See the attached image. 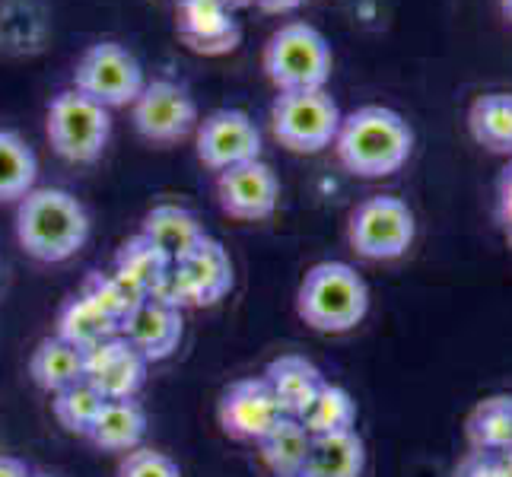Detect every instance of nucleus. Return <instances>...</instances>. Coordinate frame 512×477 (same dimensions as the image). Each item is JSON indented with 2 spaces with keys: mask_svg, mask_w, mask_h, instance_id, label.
I'll list each match as a JSON object with an SVG mask.
<instances>
[{
  "mask_svg": "<svg viewBox=\"0 0 512 477\" xmlns=\"http://www.w3.org/2000/svg\"><path fill=\"white\" fill-rule=\"evenodd\" d=\"M58 338L80 347L83 353L99 347L102 341H109L118 334V322H112L109 315L99 312L93 303H86V299L77 293L70 296L67 303L58 309Z\"/></svg>",
  "mask_w": 512,
  "mask_h": 477,
  "instance_id": "393cba45",
  "label": "nucleus"
},
{
  "mask_svg": "<svg viewBox=\"0 0 512 477\" xmlns=\"http://www.w3.org/2000/svg\"><path fill=\"white\" fill-rule=\"evenodd\" d=\"M198 159L214 172L233 169L249 159H261V131L239 109H217L198 125Z\"/></svg>",
  "mask_w": 512,
  "mask_h": 477,
  "instance_id": "f8f14e48",
  "label": "nucleus"
},
{
  "mask_svg": "<svg viewBox=\"0 0 512 477\" xmlns=\"http://www.w3.org/2000/svg\"><path fill=\"white\" fill-rule=\"evenodd\" d=\"M334 153L350 175L360 179H385L395 175L414 153V131L395 109L385 105H360L341 118Z\"/></svg>",
  "mask_w": 512,
  "mask_h": 477,
  "instance_id": "f257e3e1",
  "label": "nucleus"
},
{
  "mask_svg": "<svg viewBox=\"0 0 512 477\" xmlns=\"http://www.w3.org/2000/svg\"><path fill=\"white\" fill-rule=\"evenodd\" d=\"M217 417L226 436L239 439V443H261L287 414L274 398L271 385L261 376H249L226 388Z\"/></svg>",
  "mask_w": 512,
  "mask_h": 477,
  "instance_id": "9b49d317",
  "label": "nucleus"
},
{
  "mask_svg": "<svg viewBox=\"0 0 512 477\" xmlns=\"http://www.w3.org/2000/svg\"><path fill=\"white\" fill-rule=\"evenodd\" d=\"M29 465L16 455H0V477H29Z\"/></svg>",
  "mask_w": 512,
  "mask_h": 477,
  "instance_id": "72a5a7b5",
  "label": "nucleus"
},
{
  "mask_svg": "<svg viewBox=\"0 0 512 477\" xmlns=\"http://www.w3.org/2000/svg\"><path fill=\"white\" fill-rule=\"evenodd\" d=\"M366 443L357 430L312 436L309 455L296 477H363Z\"/></svg>",
  "mask_w": 512,
  "mask_h": 477,
  "instance_id": "6ab92c4d",
  "label": "nucleus"
},
{
  "mask_svg": "<svg viewBox=\"0 0 512 477\" xmlns=\"http://www.w3.org/2000/svg\"><path fill=\"white\" fill-rule=\"evenodd\" d=\"M465 439L474 452H503L512 443V395H487L465 417Z\"/></svg>",
  "mask_w": 512,
  "mask_h": 477,
  "instance_id": "b1692460",
  "label": "nucleus"
},
{
  "mask_svg": "<svg viewBox=\"0 0 512 477\" xmlns=\"http://www.w3.org/2000/svg\"><path fill=\"white\" fill-rule=\"evenodd\" d=\"M309 443H312V436L306 433L303 423H299L296 417H284L258 443V452H261L264 468H268L271 474L296 477L306 462V455H309Z\"/></svg>",
  "mask_w": 512,
  "mask_h": 477,
  "instance_id": "bb28decb",
  "label": "nucleus"
},
{
  "mask_svg": "<svg viewBox=\"0 0 512 477\" xmlns=\"http://www.w3.org/2000/svg\"><path fill=\"white\" fill-rule=\"evenodd\" d=\"M118 334L125 338L147 363L166 360L182 341V309L166 306L160 299L144 296L121 322Z\"/></svg>",
  "mask_w": 512,
  "mask_h": 477,
  "instance_id": "dca6fc26",
  "label": "nucleus"
},
{
  "mask_svg": "<svg viewBox=\"0 0 512 477\" xmlns=\"http://www.w3.org/2000/svg\"><path fill=\"white\" fill-rule=\"evenodd\" d=\"M417 220L414 210L395 194H376L353 207L347 223L350 249L366 261H395L404 258L414 245Z\"/></svg>",
  "mask_w": 512,
  "mask_h": 477,
  "instance_id": "0eeeda50",
  "label": "nucleus"
},
{
  "mask_svg": "<svg viewBox=\"0 0 512 477\" xmlns=\"http://www.w3.org/2000/svg\"><path fill=\"white\" fill-rule=\"evenodd\" d=\"M134 128L150 144H179L198 128V105L188 96L185 86L172 80L144 83L134 99Z\"/></svg>",
  "mask_w": 512,
  "mask_h": 477,
  "instance_id": "9d476101",
  "label": "nucleus"
},
{
  "mask_svg": "<svg viewBox=\"0 0 512 477\" xmlns=\"http://www.w3.org/2000/svg\"><path fill=\"white\" fill-rule=\"evenodd\" d=\"M39 159L32 147L16 134L0 128V201H23L35 188Z\"/></svg>",
  "mask_w": 512,
  "mask_h": 477,
  "instance_id": "cd10ccee",
  "label": "nucleus"
},
{
  "mask_svg": "<svg viewBox=\"0 0 512 477\" xmlns=\"http://www.w3.org/2000/svg\"><path fill=\"white\" fill-rule=\"evenodd\" d=\"M144 436H147V411L134 398L105 401L90 433H86V439L105 452H131L144 443Z\"/></svg>",
  "mask_w": 512,
  "mask_h": 477,
  "instance_id": "a211bd4d",
  "label": "nucleus"
},
{
  "mask_svg": "<svg viewBox=\"0 0 512 477\" xmlns=\"http://www.w3.org/2000/svg\"><path fill=\"white\" fill-rule=\"evenodd\" d=\"M74 90L112 112L121 105H134V99L144 90V70L125 45L96 42L77 61Z\"/></svg>",
  "mask_w": 512,
  "mask_h": 477,
  "instance_id": "1a4fd4ad",
  "label": "nucleus"
},
{
  "mask_svg": "<svg viewBox=\"0 0 512 477\" xmlns=\"http://www.w3.org/2000/svg\"><path fill=\"white\" fill-rule=\"evenodd\" d=\"M140 233L160 245V249L172 261H179L182 255H188L194 245H198L207 236L204 226L198 223V217H194L191 210L179 207V204H156L150 214L144 217Z\"/></svg>",
  "mask_w": 512,
  "mask_h": 477,
  "instance_id": "4be33fe9",
  "label": "nucleus"
},
{
  "mask_svg": "<svg viewBox=\"0 0 512 477\" xmlns=\"http://www.w3.org/2000/svg\"><path fill=\"white\" fill-rule=\"evenodd\" d=\"M83 363H86V353L80 347L61 341L58 334H51V338L39 341V347L32 350L29 376L35 385L45 388V392L58 395L61 388L83 379Z\"/></svg>",
  "mask_w": 512,
  "mask_h": 477,
  "instance_id": "5701e85b",
  "label": "nucleus"
},
{
  "mask_svg": "<svg viewBox=\"0 0 512 477\" xmlns=\"http://www.w3.org/2000/svg\"><path fill=\"white\" fill-rule=\"evenodd\" d=\"M80 296L86 299V303H93L99 312L109 315L112 322H118V328L128 318V312L140 303V299H144L137 290H131L115 271L112 274L90 271L83 280V287H80Z\"/></svg>",
  "mask_w": 512,
  "mask_h": 477,
  "instance_id": "c85d7f7f",
  "label": "nucleus"
},
{
  "mask_svg": "<svg viewBox=\"0 0 512 477\" xmlns=\"http://www.w3.org/2000/svg\"><path fill=\"white\" fill-rule=\"evenodd\" d=\"M341 109L325 90L280 93L271 105V131L280 147L293 153H319L334 144Z\"/></svg>",
  "mask_w": 512,
  "mask_h": 477,
  "instance_id": "6e6552de",
  "label": "nucleus"
},
{
  "mask_svg": "<svg viewBox=\"0 0 512 477\" xmlns=\"http://www.w3.org/2000/svg\"><path fill=\"white\" fill-rule=\"evenodd\" d=\"M255 4L261 10H268V13H290L296 10L299 4H306V0H255Z\"/></svg>",
  "mask_w": 512,
  "mask_h": 477,
  "instance_id": "f704fd0d",
  "label": "nucleus"
},
{
  "mask_svg": "<svg viewBox=\"0 0 512 477\" xmlns=\"http://www.w3.org/2000/svg\"><path fill=\"white\" fill-rule=\"evenodd\" d=\"M331 64L328 39L309 23L280 26L264 45V74L280 93L325 90Z\"/></svg>",
  "mask_w": 512,
  "mask_h": 477,
  "instance_id": "20e7f679",
  "label": "nucleus"
},
{
  "mask_svg": "<svg viewBox=\"0 0 512 477\" xmlns=\"http://www.w3.org/2000/svg\"><path fill=\"white\" fill-rule=\"evenodd\" d=\"M16 239L35 261H67L90 239V214L64 188H32L16 207Z\"/></svg>",
  "mask_w": 512,
  "mask_h": 477,
  "instance_id": "f03ea898",
  "label": "nucleus"
},
{
  "mask_svg": "<svg viewBox=\"0 0 512 477\" xmlns=\"http://www.w3.org/2000/svg\"><path fill=\"white\" fill-rule=\"evenodd\" d=\"M175 29L198 55H226L242 39V29L229 16L223 0H179L175 4Z\"/></svg>",
  "mask_w": 512,
  "mask_h": 477,
  "instance_id": "2eb2a0df",
  "label": "nucleus"
},
{
  "mask_svg": "<svg viewBox=\"0 0 512 477\" xmlns=\"http://www.w3.org/2000/svg\"><path fill=\"white\" fill-rule=\"evenodd\" d=\"M223 4H226L229 10H236V7H249V4H255V0H223Z\"/></svg>",
  "mask_w": 512,
  "mask_h": 477,
  "instance_id": "e433bc0d",
  "label": "nucleus"
},
{
  "mask_svg": "<svg viewBox=\"0 0 512 477\" xmlns=\"http://www.w3.org/2000/svg\"><path fill=\"white\" fill-rule=\"evenodd\" d=\"M500 10H503V16L512 23V0H500Z\"/></svg>",
  "mask_w": 512,
  "mask_h": 477,
  "instance_id": "4c0bfd02",
  "label": "nucleus"
},
{
  "mask_svg": "<svg viewBox=\"0 0 512 477\" xmlns=\"http://www.w3.org/2000/svg\"><path fill=\"white\" fill-rule=\"evenodd\" d=\"M29 477H55V474H45V471H32Z\"/></svg>",
  "mask_w": 512,
  "mask_h": 477,
  "instance_id": "58836bf2",
  "label": "nucleus"
},
{
  "mask_svg": "<svg viewBox=\"0 0 512 477\" xmlns=\"http://www.w3.org/2000/svg\"><path fill=\"white\" fill-rule=\"evenodd\" d=\"M45 131L55 150L67 163H96L109 147L112 137V115L105 105L93 102L77 90H64L51 99Z\"/></svg>",
  "mask_w": 512,
  "mask_h": 477,
  "instance_id": "39448f33",
  "label": "nucleus"
},
{
  "mask_svg": "<svg viewBox=\"0 0 512 477\" xmlns=\"http://www.w3.org/2000/svg\"><path fill=\"white\" fill-rule=\"evenodd\" d=\"M118 477H182V468H179L175 458H169L160 449L137 446V449L125 452V458H121Z\"/></svg>",
  "mask_w": 512,
  "mask_h": 477,
  "instance_id": "7c9ffc66",
  "label": "nucleus"
},
{
  "mask_svg": "<svg viewBox=\"0 0 512 477\" xmlns=\"http://www.w3.org/2000/svg\"><path fill=\"white\" fill-rule=\"evenodd\" d=\"M105 404V398L96 392V388L80 379L74 385L61 388V392L55 395V401H51V411H55L58 423L67 430V433H77V436H86L93 427V420L99 414V408Z\"/></svg>",
  "mask_w": 512,
  "mask_h": 477,
  "instance_id": "c756f323",
  "label": "nucleus"
},
{
  "mask_svg": "<svg viewBox=\"0 0 512 477\" xmlns=\"http://www.w3.org/2000/svg\"><path fill=\"white\" fill-rule=\"evenodd\" d=\"M468 134L487 153L512 156V93H481L468 105Z\"/></svg>",
  "mask_w": 512,
  "mask_h": 477,
  "instance_id": "412c9836",
  "label": "nucleus"
},
{
  "mask_svg": "<svg viewBox=\"0 0 512 477\" xmlns=\"http://www.w3.org/2000/svg\"><path fill=\"white\" fill-rule=\"evenodd\" d=\"M296 312L322 334L353 331L369 312V287L347 261H319L296 290Z\"/></svg>",
  "mask_w": 512,
  "mask_h": 477,
  "instance_id": "7ed1b4c3",
  "label": "nucleus"
},
{
  "mask_svg": "<svg viewBox=\"0 0 512 477\" xmlns=\"http://www.w3.org/2000/svg\"><path fill=\"white\" fill-rule=\"evenodd\" d=\"M261 379L271 385V392L280 401V408H284L287 417L303 414L309 408V401L315 398V392L325 385L322 369L312 360L299 357V353H280L277 360L268 363Z\"/></svg>",
  "mask_w": 512,
  "mask_h": 477,
  "instance_id": "f3484780",
  "label": "nucleus"
},
{
  "mask_svg": "<svg viewBox=\"0 0 512 477\" xmlns=\"http://www.w3.org/2000/svg\"><path fill=\"white\" fill-rule=\"evenodd\" d=\"M147 360L140 353L115 334V338L102 341L99 347L86 350L83 363V379L90 382L105 401L115 398H134L147 382Z\"/></svg>",
  "mask_w": 512,
  "mask_h": 477,
  "instance_id": "4468645a",
  "label": "nucleus"
},
{
  "mask_svg": "<svg viewBox=\"0 0 512 477\" xmlns=\"http://www.w3.org/2000/svg\"><path fill=\"white\" fill-rule=\"evenodd\" d=\"M306 427L309 436H331V433H347L357 427V401L341 385L325 382L315 398L309 401V408L296 417Z\"/></svg>",
  "mask_w": 512,
  "mask_h": 477,
  "instance_id": "a878e982",
  "label": "nucleus"
},
{
  "mask_svg": "<svg viewBox=\"0 0 512 477\" xmlns=\"http://www.w3.org/2000/svg\"><path fill=\"white\" fill-rule=\"evenodd\" d=\"M452 477H509L506 465L500 462L497 452H465L458 458Z\"/></svg>",
  "mask_w": 512,
  "mask_h": 477,
  "instance_id": "2f4dec72",
  "label": "nucleus"
},
{
  "mask_svg": "<svg viewBox=\"0 0 512 477\" xmlns=\"http://www.w3.org/2000/svg\"><path fill=\"white\" fill-rule=\"evenodd\" d=\"M217 198L233 220H268L280 201V182L264 159H249L220 172Z\"/></svg>",
  "mask_w": 512,
  "mask_h": 477,
  "instance_id": "ddd939ff",
  "label": "nucleus"
},
{
  "mask_svg": "<svg viewBox=\"0 0 512 477\" xmlns=\"http://www.w3.org/2000/svg\"><path fill=\"white\" fill-rule=\"evenodd\" d=\"M497 226L512 249V156L497 179Z\"/></svg>",
  "mask_w": 512,
  "mask_h": 477,
  "instance_id": "473e14b6",
  "label": "nucleus"
},
{
  "mask_svg": "<svg viewBox=\"0 0 512 477\" xmlns=\"http://www.w3.org/2000/svg\"><path fill=\"white\" fill-rule=\"evenodd\" d=\"M169 271H172V258L144 233L131 236L115 255V274L140 296H150L163 284Z\"/></svg>",
  "mask_w": 512,
  "mask_h": 477,
  "instance_id": "aec40b11",
  "label": "nucleus"
},
{
  "mask_svg": "<svg viewBox=\"0 0 512 477\" xmlns=\"http://www.w3.org/2000/svg\"><path fill=\"white\" fill-rule=\"evenodd\" d=\"M233 290V261L226 249L204 236L188 255L172 261V271L150 296L166 306L188 309V306H214Z\"/></svg>",
  "mask_w": 512,
  "mask_h": 477,
  "instance_id": "423d86ee",
  "label": "nucleus"
},
{
  "mask_svg": "<svg viewBox=\"0 0 512 477\" xmlns=\"http://www.w3.org/2000/svg\"><path fill=\"white\" fill-rule=\"evenodd\" d=\"M497 455H500V462L506 465V471H509V477H512V443H509L503 452H497Z\"/></svg>",
  "mask_w": 512,
  "mask_h": 477,
  "instance_id": "c9c22d12",
  "label": "nucleus"
}]
</instances>
